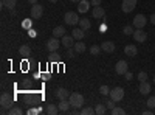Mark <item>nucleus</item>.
Instances as JSON below:
<instances>
[{
    "label": "nucleus",
    "instance_id": "obj_1",
    "mask_svg": "<svg viewBox=\"0 0 155 115\" xmlns=\"http://www.w3.org/2000/svg\"><path fill=\"white\" fill-rule=\"evenodd\" d=\"M0 104H2V113H6L14 106V98L9 93H2V96H0Z\"/></svg>",
    "mask_w": 155,
    "mask_h": 115
},
{
    "label": "nucleus",
    "instance_id": "obj_2",
    "mask_svg": "<svg viewBox=\"0 0 155 115\" xmlns=\"http://www.w3.org/2000/svg\"><path fill=\"white\" fill-rule=\"evenodd\" d=\"M68 101H70L71 107H78V109H79V107L84 106V95L78 93V92H73V93H70Z\"/></svg>",
    "mask_w": 155,
    "mask_h": 115
},
{
    "label": "nucleus",
    "instance_id": "obj_3",
    "mask_svg": "<svg viewBox=\"0 0 155 115\" xmlns=\"http://www.w3.org/2000/svg\"><path fill=\"white\" fill-rule=\"evenodd\" d=\"M62 42L59 41V37H56V36H53V37H50V39L47 41V52H56V50L59 48V45H61Z\"/></svg>",
    "mask_w": 155,
    "mask_h": 115
},
{
    "label": "nucleus",
    "instance_id": "obj_4",
    "mask_svg": "<svg viewBox=\"0 0 155 115\" xmlns=\"http://www.w3.org/2000/svg\"><path fill=\"white\" fill-rule=\"evenodd\" d=\"M64 22L67 25H76V23H79V16H78V12L68 11V12H65V16H64Z\"/></svg>",
    "mask_w": 155,
    "mask_h": 115
},
{
    "label": "nucleus",
    "instance_id": "obj_5",
    "mask_svg": "<svg viewBox=\"0 0 155 115\" xmlns=\"http://www.w3.org/2000/svg\"><path fill=\"white\" fill-rule=\"evenodd\" d=\"M109 96L115 101V103H116V101H121V100L124 98V89H123V87H115V89H112Z\"/></svg>",
    "mask_w": 155,
    "mask_h": 115
},
{
    "label": "nucleus",
    "instance_id": "obj_6",
    "mask_svg": "<svg viewBox=\"0 0 155 115\" xmlns=\"http://www.w3.org/2000/svg\"><path fill=\"white\" fill-rule=\"evenodd\" d=\"M137 2L138 0H123V3H121L123 12H132L137 6Z\"/></svg>",
    "mask_w": 155,
    "mask_h": 115
},
{
    "label": "nucleus",
    "instance_id": "obj_7",
    "mask_svg": "<svg viewBox=\"0 0 155 115\" xmlns=\"http://www.w3.org/2000/svg\"><path fill=\"white\" fill-rule=\"evenodd\" d=\"M42 14H44V6L39 5V3H34L31 6V17L33 19H41Z\"/></svg>",
    "mask_w": 155,
    "mask_h": 115
},
{
    "label": "nucleus",
    "instance_id": "obj_8",
    "mask_svg": "<svg viewBox=\"0 0 155 115\" xmlns=\"http://www.w3.org/2000/svg\"><path fill=\"white\" fill-rule=\"evenodd\" d=\"M146 22H147L146 16L137 14V16L134 17V28H144V27H146Z\"/></svg>",
    "mask_w": 155,
    "mask_h": 115
},
{
    "label": "nucleus",
    "instance_id": "obj_9",
    "mask_svg": "<svg viewBox=\"0 0 155 115\" xmlns=\"http://www.w3.org/2000/svg\"><path fill=\"white\" fill-rule=\"evenodd\" d=\"M134 39H135L137 42H146L147 33H146L143 28H137V30L134 31Z\"/></svg>",
    "mask_w": 155,
    "mask_h": 115
},
{
    "label": "nucleus",
    "instance_id": "obj_10",
    "mask_svg": "<svg viewBox=\"0 0 155 115\" xmlns=\"http://www.w3.org/2000/svg\"><path fill=\"white\" fill-rule=\"evenodd\" d=\"M115 72L118 73V75H124L127 72V62L124 59L118 61V62H116V66H115Z\"/></svg>",
    "mask_w": 155,
    "mask_h": 115
},
{
    "label": "nucleus",
    "instance_id": "obj_11",
    "mask_svg": "<svg viewBox=\"0 0 155 115\" xmlns=\"http://www.w3.org/2000/svg\"><path fill=\"white\" fill-rule=\"evenodd\" d=\"M74 37L73 36H68V34H65L64 37H61V42H62V45L65 47V48H70V47H74Z\"/></svg>",
    "mask_w": 155,
    "mask_h": 115
},
{
    "label": "nucleus",
    "instance_id": "obj_12",
    "mask_svg": "<svg viewBox=\"0 0 155 115\" xmlns=\"http://www.w3.org/2000/svg\"><path fill=\"white\" fill-rule=\"evenodd\" d=\"M124 55L134 58V56H137V55H138V48H137L134 44H129V45H126V47H124Z\"/></svg>",
    "mask_w": 155,
    "mask_h": 115
},
{
    "label": "nucleus",
    "instance_id": "obj_13",
    "mask_svg": "<svg viewBox=\"0 0 155 115\" xmlns=\"http://www.w3.org/2000/svg\"><path fill=\"white\" fill-rule=\"evenodd\" d=\"M101 48L104 50L106 53H113L115 52V42H112V41H104L101 44Z\"/></svg>",
    "mask_w": 155,
    "mask_h": 115
},
{
    "label": "nucleus",
    "instance_id": "obj_14",
    "mask_svg": "<svg viewBox=\"0 0 155 115\" xmlns=\"http://www.w3.org/2000/svg\"><path fill=\"white\" fill-rule=\"evenodd\" d=\"M56 96L59 100H68L70 98V92L67 90V89H64V87H59V89H56Z\"/></svg>",
    "mask_w": 155,
    "mask_h": 115
},
{
    "label": "nucleus",
    "instance_id": "obj_15",
    "mask_svg": "<svg viewBox=\"0 0 155 115\" xmlns=\"http://www.w3.org/2000/svg\"><path fill=\"white\" fill-rule=\"evenodd\" d=\"M92 14H93L95 19H102L106 16V11H104V8H101V6H95L93 11H92Z\"/></svg>",
    "mask_w": 155,
    "mask_h": 115
},
{
    "label": "nucleus",
    "instance_id": "obj_16",
    "mask_svg": "<svg viewBox=\"0 0 155 115\" xmlns=\"http://www.w3.org/2000/svg\"><path fill=\"white\" fill-rule=\"evenodd\" d=\"M84 34H85V31H84L82 28H74V30H71V36L74 37L76 41H82V39H84Z\"/></svg>",
    "mask_w": 155,
    "mask_h": 115
},
{
    "label": "nucleus",
    "instance_id": "obj_17",
    "mask_svg": "<svg viewBox=\"0 0 155 115\" xmlns=\"http://www.w3.org/2000/svg\"><path fill=\"white\" fill-rule=\"evenodd\" d=\"M140 93H141V95H147V93H150V84H149L147 81L140 83Z\"/></svg>",
    "mask_w": 155,
    "mask_h": 115
},
{
    "label": "nucleus",
    "instance_id": "obj_18",
    "mask_svg": "<svg viewBox=\"0 0 155 115\" xmlns=\"http://www.w3.org/2000/svg\"><path fill=\"white\" fill-rule=\"evenodd\" d=\"M58 107H59L61 112H68V109L71 107V104H70V101H68V100H61V101H59V104H58Z\"/></svg>",
    "mask_w": 155,
    "mask_h": 115
},
{
    "label": "nucleus",
    "instance_id": "obj_19",
    "mask_svg": "<svg viewBox=\"0 0 155 115\" xmlns=\"http://www.w3.org/2000/svg\"><path fill=\"white\" fill-rule=\"evenodd\" d=\"M90 2H87V0H81L79 3H78V11L79 12H87L88 9H90Z\"/></svg>",
    "mask_w": 155,
    "mask_h": 115
},
{
    "label": "nucleus",
    "instance_id": "obj_20",
    "mask_svg": "<svg viewBox=\"0 0 155 115\" xmlns=\"http://www.w3.org/2000/svg\"><path fill=\"white\" fill-rule=\"evenodd\" d=\"M79 27L85 31V30H90V27H92V22H90L87 17H82V19H79Z\"/></svg>",
    "mask_w": 155,
    "mask_h": 115
},
{
    "label": "nucleus",
    "instance_id": "obj_21",
    "mask_svg": "<svg viewBox=\"0 0 155 115\" xmlns=\"http://www.w3.org/2000/svg\"><path fill=\"white\" fill-rule=\"evenodd\" d=\"M53 36H56V37H64V36H65V27H62V25L56 27V28L53 30Z\"/></svg>",
    "mask_w": 155,
    "mask_h": 115
},
{
    "label": "nucleus",
    "instance_id": "obj_22",
    "mask_svg": "<svg viewBox=\"0 0 155 115\" xmlns=\"http://www.w3.org/2000/svg\"><path fill=\"white\" fill-rule=\"evenodd\" d=\"M47 113L48 115H56V113H59L61 110H59V107L56 106V104H47Z\"/></svg>",
    "mask_w": 155,
    "mask_h": 115
},
{
    "label": "nucleus",
    "instance_id": "obj_23",
    "mask_svg": "<svg viewBox=\"0 0 155 115\" xmlns=\"http://www.w3.org/2000/svg\"><path fill=\"white\" fill-rule=\"evenodd\" d=\"M74 50H76V53H84L85 52V44L82 41L74 42Z\"/></svg>",
    "mask_w": 155,
    "mask_h": 115
},
{
    "label": "nucleus",
    "instance_id": "obj_24",
    "mask_svg": "<svg viewBox=\"0 0 155 115\" xmlns=\"http://www.w3.org/2000/svg\"><path fill=\"white\" fill-rule=\"evenodd\" d=\"M107 112V106L106 104H96V107H95V113H98V115H104Z\"/></svg>",
    "mask_w": 155,
    "mask_h": 115
},
{
    "label": "nucleus",
    "instance_id": "obj_25",
    "mask_svg": "<svg viewBox=\"0 0 155 115\" xmlns=\"http://www.w3.org/2000/svg\"><path fill=\"white\" fill-rule=\"evenodd\" d=\"M2 5L8 9H14L16 8V0H2Z\"/></svg>",
    "mask_w": 155,
    "mask_h": 115
},
{
    "label": "nucleus",
    "instance_id": "obj_26",
    "mask_svg": "<svg viewBox=\"0 0 155 115\" xmlns=\"http://www.w3.org/2000/svg\"><path fill=\"white\" fill-rule=\"evenodd\" d=\"M19 53H20L22 56H28V55L31 53V48H30V45H22V47L19 48Z\"/></svg>",
    "mask_w": 155,
    "mask_h": 115
},
{
    "label": "nucleus",
    "instance_id": "obj_27",
    "mask_svg": "<svg viewBox=\"0 0 155 115\" xmlns=\"http://www.w3.org/2000/svg\"><path fill=\"white\" fill-rule=\"evenodd\" d=\"M101 50H102V48H101V45H92V47H90V53H92L93 56H98Z\"/></svg>",
    "mask_w": 155,
    "mask_h": 115
},
{
    "label": "nucleus",
    "instance_id": "obj_28",
    "mask_svg": "<svg viewBox=\"0 0 155 115\" xmlns=\"http://www.w3.org/2000/svg\"><path fill=\"white\" fill-rule=\"evenodd\" d=\"M8 113H9V115H22V109L17 107V106H12V107L8 110Z\"/></svg>",
    "mask_w": 155,
    "mask_h": 115
},
{
    "label": "nucleus",
    "instance_id": "obj_29",
    "mask_svg": "<svg viewBox=\"0 0 155 115\" xmlns=\"http://www.w3.org/2000/svg\"><path fill=\"white\" fill-rule=\"evenodd\" d=\"M110 113H112V115H124L126 110H124L123 107H116V106H115V107L110 110Z\"/></svg>",
    "mask_w": 155,
    "mask_h": 115
},
{
    "label": "nucleus",
    "instance_id": "obj_30",
    "mask_svg": "<svg viewBox=\"0 0 155 115\" xmlns=\"http://www.w3.org/2000/svg\"><path fill=\"white\" fill-rule=\"evenodd\" d=\"M99 93L104 95V96H107V95H110V89H109L107 86H101V87H99Z\"/></svg>",
    "mask_w": 155,
    "mask_h": 115
},
{
    "label": "nucleus",
    "instance_id": "obj_31",
    "mask_svg": "<svg viewBox=\"0 0 155 115\" xmlns=\"http://www.w3.org/2000/svg\"><path fill=\"white\" fill-rule=\"evenodd\" d=\"M81 113L82 115H93L95 113V109H92V107H82Z\"/></svg>",
    "mask_w": 155,
    "mask_h": 115
},
{
    "label": "nucleus",
    "instance_id": "obj_32",
    "mask_svg": "<svg viewBox=\"0 0 155 115\" xmlns=\"http://www.w3.org/2000/svg\"><path fill=\"white\" fill-rule=\"evenodd\" d=\"M137 78H138V81H140V83H143V81H147V73H146V72H140Z\"/></svg>",
    "mask_w": 155,
    "mask_h": 115
},
{
    "label": "nucleus",
    "instance_id": "obj_33",
    "mask_svg": "<svg viewBox=\"0 0 155 115\" xmlns=\"http://www.w3.org/2000/svg\"><path fill=\"white\" fill-rule=\"evenodd\" d=\"M123 31H124V34H134V27H132V25H126V27L123 28Z\"/></svg>",
    "mask_w": 155,
    "mask_h": 115
},
{
    "label": "nucleus",
    "instance_id": "obj_34",
    "mask_svg": "<svg viewBox=\"0 0 155 115\" xmlns=\"http://www.w3.org/2000/svg\"><path fill=\"white\" fill-rule=\"evenodd\" d=\"M146 104H147V107H149V109H155V95H153V96H150V98L147 100V103H146Z\"/></svg>",
    "mask_w": 155,
    "mask_h": 115
},
{
    "label": "nucleus",
    "instance_id": "obj_35",
    "mask_svg": "<svg viewBox=\"0 0 155 115\" xmlns=\"http://www.w3.org/2000/svg\"><path fill=\"white\" fill-rule=\"evenodd\" d=\"M74 56H76V50H74V47L67 48V58H74Z\"/></svg>",
    "mask_w": 155,
    "mask_h": 115
},
{
    "label": "nucleus",
    "instance_id": "obj_36",
    "mask_svg": "<svg viewBox=\"0 0 155 115\" xmlns=\"http://www.w3.org/2000/svg\"><path fill=\"white\" fill-rule=\"evenodd\" d=\"M104 104L107 106V109H109V112H110V110H112V109L115 107V101H113V100L110 98V100H106V103H104Z\"/></svg>",
    "mask_w": 155,
    "mask_h": 115
},
{
    "label": "nucleus",
    "instance_id": "obj_37",
    "mask_svg": "<svg viewBox=\"0 0 155 115\" xmlns=\"http://www.w3.org/2000/svg\"><path fill=\"white\" fill-rule=\"evenodd\" d=\"M124 78H126V81H132V79H134V75H132L130 72H126V73H124Z\"/></svg>",
    "mask_w": 155,
    "mask_h": 115
},
{
    "label": "nucleus",
    "instance_id": "obj_38",
    "mask_svg": "<svg viewBox=\"0 0 155 115\" xmlns=\"http://www.w3.org/2000/svg\"><path fill=\"white\" fill-rule=\"evenodd\" d=\"M101 2H102V0H90V3H92L93 6H99Z\"/></svg>",
    "mask_w": 155,
    "mask_h": 115
},
{
    "label": "nucleus",
    "instance_id": "obj_39",
    "mask_svg": "<svg viewBox=\"0 0 155 115\" xmlns=\"http://www.w3.org/2000/svg\"><path fill=\"white\" fill-rule=\"evenodd\" d=\"M150 23H153V25H155V12L150 16Z\"/></svg>",
    "mask_w": 155,
    "mask_h": 115
},
{
    "label": "nucleus",
    "instance_id": "obj_40",
    "mask_svg": "<svg viewBox=\"0 0 155 115\" xmlns=\"http://www.w3.org/2000/svg\"><path fill=\"white\" fill-rule=\"evenodd\" d=\"M23 27H30V20H25L23 22Z\"/></svg>",
    "mask_w": 155,
    "mask_h": 115
},
{
    "label": "nucleus",
    "instance_id": "obj_41",
    "mask_svg": "<svg viewBox=\"0 0 155 115\" xmlns=\"http://www.w3.org/2000/svg\"><path fill=\"white\" fill-rule=\"evenodd\" d=\"M152 113H153L152 110H144V115H152Z\"/></svg>",
    "mask_w": 155,
    "mask_h": 115
},
{
    "label": "nucleus",
    "instance_id": "obj_42",
    "mask_svg": "<svg viewBox=\"0 0 155 115\" xmlns=\"http://www.w3.org/2000/svg\"><path fill=\"white\" fill-rule=\"evenodd\" d=\"M28 2H30L31 5H34V3H37V0H28Z\"/></svg>",
    "mask_w": 155,
    "mask_h": 115
},
{
    "label": "nucleus",
    "instance_id": "obj_43",
    "mask_svg": "<svg viewBox=\"0 0 155 115\" xmlns=\"http://www.w3.org/2000/svg\"><path fill=\"white\" fill-rule=\"evenodd\" d=\"M70 2H71V3H79L81 0H70Z\"/></svg>",
    "mask_w": 155,
    "mask_h": 115
},
{
    "label": "nucleus",
    "instance_id": "obj_44",
    "mask_svg": "<svg viewBox=\"0 0 155 115\" xmlns=\"http://www.w3.org/2000/svg\"><path fill=\"white\" fill-rule=\"evenodd\" d=\"M48 2H51V3H56V2H59V0H48Z\"/></svg>",
    "mask_w": 155,
    "mask_h": 115
},
{
    "label": "nucleus",
    "instance_id": "obj_45",
    "mask_svg": "<svg viewBox=\"0 0 155 115\" xmlns=\"http://www.w3.org/2000/svg\"><path fill=\"white\" fill-rule=\"evenodd\" d=\"M153 83H155V76H153Z\"/></svg>",
    "mask_w": 155,
    "mask_h": 115
},
{
    "label": "nucleus",
    "instance_id": "obj_46",
    "mask_svg": "<svg viewBox=\"0 0 155 115\" xmlns=\"http://www.w3.org/2000/svg\"><path fill=\"white\" fill-rule=\"evenodd\" d=\"M153 113H155V110H153Z\"/></svg>",
    "mask_w": 155,
    "mask_h": 115
}]
</instances>
